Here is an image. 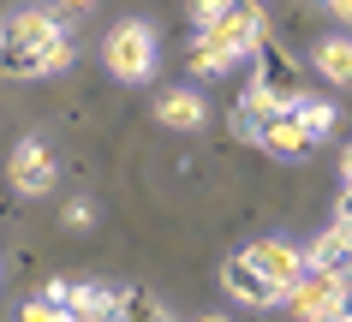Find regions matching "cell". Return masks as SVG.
I'll use <instances>...</instances> for the list:
<instances>
[{
    "mask_svg": "<svg viewBox=\"0 0 352 322\" xmlns=\"http://www.w3.org/2000/svg\"><path fill=\"white\" fill-rule=\"evenodd\" d=\"M221 12H227V0H191V24H197V30H209Z\"/></svg>",
    "mask_w": 352,
    "mask_h": 322,
    "instance_id": "obj_16",
    "label": "cell"
},
{
    "mask_svg": "<svg viewBox=\"0 0 352 322\" xmlns=\"http://www.w3.org/2000/svg\"><path fill=\"white\" fill-rule=\"evenodd\" d=\"M334 221H352V185H340V203H334Z\"/></svg>",
    "mask_w": 352,
    "mask_h": 322,
    "instance_id": "obj_18",
    "label": "cell"
},
{
    "mask_svg": "<svg viewBox=\"0 0 352 322\" xmlns=\"http://www.w3.org/2000/svg\"><path fill=\"white\" fill-rule=\"evenodd\" d=\"M352 317V310H334V317H316V322H346Z\"/></svg>",
    "mask_w": 352,
    "mask_h": 322,
    "instance_id": "obj_21",
    "label": "cell"
},
{
    "mask_svg": "<svg viewBox=\"0 0 352 322\" xmlns=\"http://www.w3.org/2000/svg\"><path fill=\"white\" fill-rule=\"evenodd\" d=\"M340 185H352V143L340 150Z\"/></svg>",
    "mask_w": 352,
    "mask_h": 322,
    "instance_id": "obj_20",
    "label": "cell"
},
{
    "mask_svg": "<svg viewBox=\"0 0 352 322\" xmlns=\"http://www.w3.org/2000/svg\"><path fill=\"white\" fill-rule=\"evenodd\" d=\"M263 150L269 155H280V161H305V155L316 150V137L305 132V126H298V114L293 108H280L275 119H269V126H263V137H257Z\"/></svg>",
    "mask_w": 352,
    "mask_h": 322,
    "instance_id": "obj_11",
    "label": "cell"
},
{
    "mask_svg": "<svg viewBox=\"0 0 352 322\" xmlns=\"http://www.w3.org/2000/svg\"><path fill=\"white\" fill-rule=\"evenodd\" d=\"M305 268H322V275L352 286V221H334L322 239H311L305 245Z\"/></svg>",
    "mask_w": 352,
    "mask_h": 322,
    "instance_id": "obj_7",
    "label": "cell"
},
{
    "mask_svg": "<svg viewBox=\"0 0 352 322\" xmlns=\"http://www.w3.org/2000/svg\"><path fill=\"white\" fill-rule=\"evenodd\" d=\"M197 322H227V317H197Z\"/></svg>",
    "mask_w": 352,
    "mask_h": 322,
    "instance_id": "obj_22",
    "label": "cell"
},
{
    "mask_svg": "<svg viewBox=\"0 0 352 322\" xmlns=\"http://www.w3.org/2000/svg\"><path fill=\"white\" fill-rule=\"evenodd\" d=\"M90 221H96V203L90 197H72L66 203V233H90Z\"/></svg>",
    "mask_w": 352,
    "mask_h": 322,
    "instance_id": "obj_15",
    "label": "cell"
},
{
    "mask_svg": "<svg viewBox=\"0 0 352 322\" xmlns=\"http://www.w3.org/2000/svg\"><path fill=\"white\" fill-rule=\"evenodd\" d=\"M275 114H280V95L269 90V84H257V78H251V84L239 90V102H233V137L257 143V137H263V126H269Z\"/></svg>",
    "mask_w": 352,
    "mask_h": 322,
    "instance_id": "obj_8",
    "label": "cell"
},
{
    "mask_svg": "<svg viewBox=\"0 0 352 322\" xmlns=\"http://www.w3.org/2000/svg\"><path fill=\"white\" fill-rule=\"evenodd\" d=\"M155 60H162V42L144 19H120L102 36V66H108L120 84H149L155 78Z\"/></svg>",
    "mask_w": 352,
    "mask_h": 322,
    "instance_id": "obj_3",
    "label": "cell"
},
{
    "mask_svg": "<svg viewBox=\"0 0 352 322\" xmlns=\"http://www.w3.org/2000/svg\"><path fill=\"white\" fill-rule=\"evenodd\" d=\"M155 119H162L167 132H197V126L209 119V102H204V90H191V84H173V90L155 95Z\"/></svg>",
    "mask_w": 352,
    "mask_h": 322,
    "instance_id": "obj_10",
    "label": "cell"
},
{
    "mask_svg": "<svg viewBox=\"0 0 352 322\" xmlns=\"http://www.w3.org/2000/svg\"><path fill=\"white\" fill-rule=\"evenodd\" d=\"M221 286H227V299L251 304V310H275V304H280V292H275L269 281H263V275H257L251 263H245L239 251H233V257L221 263Z\"/></svg>",
    "mask_w": 352,
    "mask_h": 322,
    "instance_id": "obj_9",
    "label": "cell"
},
{
    "mask_svg": "<svg viewBox=\"0 0 352 322\" xmlns=\"http://www.w3.org/2000/svg\"><path fill=\"white\" fill-rule=\"evenodd\" d=\"M346 322H352V317H346Z\"/></svg>",
    "mask_w": 352,
    "mask_h": 322,
    "instance_id": "obj_23",
    "label": "cell"
},
{
    "mask_svg": "<svg viewBox=\"0 0 352 322\" xmlns=\"http://www.w3.org/2000/svg\"><path fill=\"white\" fill-rule=\"evenodd\" d=\"M269 42V19L257 0H227V12L191 42V78H227L251 66L257 72V48Z\"/></svg>",
    "mask_w": 352,
    "mask_h": 322,
    "instance_id": "obj_2",
    "label": "cell"
},
{
    "mask_svg": "<svg viewBox=\"0 0 352 322\" xmlns=\"http://www.w3.org/2000/svg\"><path fill=\"white\" fill-rule=\"evenodd\" d=\"M19 322H72V317H66V310H60V304H48V299H42V292H36V299H24Z\"/></svg>",
    "mask_w": 352,
    "mask_h": 322,
    "instance_id": "obj_14",
    "label": "cell"
},
{
    "mask_svg": "<svg viewBox=\"0 0 352 322\" xmlns=\"http://www.w3.org/2000/svg\"><path fill=\"white\" fill-rule=\"evenodd\" d=\"M72 66V24L54 6H19L0 19V72L54 78Z\"/></svg>",
    "mask_w": 352,
    "mask_h": 322,
    "instance_id": "obj_1",
    "label": "cell"
},
{
    "mask_svg": "<svg viewBox=\"0 0 352 322\" xmlns=\"http://www.w3.org/2000/svg\"><path fill=\"white\" fill-rule=\"evenodd\" d=\"M48 6H54L60 19H72V12H90V0H48Z\"/></svg>",
    "mask_w": 352,
    "mask_h": 322,
    "instance_id": "obj_17",
    "label": "cell"
},
{
    "mask_svg": "<svg viewBox=\"0 0 352 322\" xmlns=\"http://www.w3.org/2000/svg\"><path fill=\"white\" fill-rule=\"evenodd\" d=\"M329 12H334L340 24H346V30H352V0H329Z\"/></svg>",
    "mask_w": 352,
    "mask_h": 322,
    "instance_id": "obj_19",
    "label": "cell"
},
{
    "mask_svg": "<svg viewBox=\"0 0 352 322\" xmlns=\"http://www.w3.org/2000/svg\"><path fill=\"white\" fill-rule=\"evenodd\" d=\"M6 179H12L19 197H48L54 179H60V161H54V150H48V137H36V132L19 137L12 155H6Z\"/></svg>",
    "mask_w": 352,
    "mask_h": 322,
    "instance_id": "obj_4",
    "label": "cell"
},
{
    "mask_svg": "<svg viewBox=\"0 0 352 322\" xmlns=\"http://www.w3.org/2000/svg\"><path fill=\"white\" fill-rule=\"evenodd\" d=\"M280 304H287L298 322H316V317H334V310H352V286L334 281V275H322V268H305Z\"/></svg>",
    "mask_w": 352,
    "mask_h": 322,
    "instance_id": "obj_5",
    "label": "cell"
},
{
    "mask_svg": "<svg viewBox=\"0 0 352 322\" xmlns=\"http://www.w3.org/2000/svg\"><path fill=\"white\" fill-rule=\"evenodd\" d=\"M239 257H245L251 268H257V275H263L269 286H275L280 299H287V292H293V281L305 275V251H298L293 239H251V245H245Z\"/></svg>",
    "mask_w": 352,
    "mask_h": 322,
    "instance_id": "obj_6",
    "label": "cell"
},
{
    "mask_svg": "<svg viewBox=\"0 0 352 322\" xmlns=\"http://www.w3.org/2000/svg\"><path fill=\"white\" fill-rule=\"evenodd\" d=\"M293 114H298V126H305V132H311L316 143H322V137L334 132V119H340V108H334L329 95H311V90H305V95L293 102Z\"/></svg>",
    "mask_w": 352,
    "mask_h": 322,
    "instance_id": "obj_13",
    "label": "cell"
},
{
    "mask_svg": "<svg viewBox=\"0 0 352 322\" xmlns=\"http://www.w3.org/2000/svg\"><path fill=\"white\" fill-rule=\"evenodd\" d=\"M311 66L322 72V84H334V90H352V36L340 30V36H322L311 48Z\"/></svg>",
    "mask_w": 352,
    "mask_h": 322,
    "instance_id": "obj_12",
    "label": "cell"
}]
</instances>
